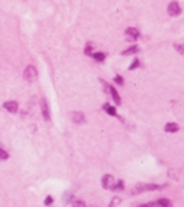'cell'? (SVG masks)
<instances>
[{
    "label": "cell",
    "instance_id": "cell-21",
    "mask_svg": "<svg viewBox=\"0 0 184 207\" xmlns=\"http://www.w3.org/2000/svg\"><path fill=\"white\" fill-rule=\"evenodd\" d=\"M114 80H116V83H117V84H120V86H122V84H124V80H122V77H121L120 75L116 76V77H114Z\"/></svg>",
    "mask_w": 184,
    "mask_h": 207
},
{
    "label": "cell",
    "instance_id": "cell-14",
    "mask_svg": "<svg viewBox=\"0 0 184 207\" xmlns=\"http://www.w3.org/2000/svg\"><path fill=\"white\" fill-rule=\"evenodd\" d=\"M174 48L180 55H184V43H174Z\"/></svg>",
    "mask_w": 184,
    "mask_h": 207
},
{
    "label": "cell",
    "instance_id": "cell-6",
    "mask_svg": "<svg viewBox=\"0 0 184 207\" xmlns=\"http://www.w3.org/2000/svg\"><path fill=\"white\" fill-rule=\"evenodd\" d=\"M40 105H41V113H43V118L46 119L47 121H50V119H51V116H50V109H48V105H47L46 98H43L41 102H40Z\"/></svg>",
    "mask_w": 184,
    "mask_h": 207
},
{
    "label": "cell",
    "instance_id": "cell-5",
    "mask_svg": "<svg viewBox=\"0 0 184 207\" xmlns=\"http://www.w3.org/2000/svg\"><path fill=\"white\" fill-rule=\"evenodd\" d=\"M102 185L105 189H111L114 185V177L113 175H110V174H106V175H103V178H102Z\"/></svg>",
    "mask_w": 184,
    "mask_h": 207
},
{
    "label": "cell",
    "instance_id": "cell-8",
    "mask_svg": "<svg viewBox=\"0 0 184 207\" xmlns=\"http://www.w3.org/2000/svg\"><path fill=\"white\" fill-rule=\"evenodd\" d=\"M71 120L74 123H78V124H82V123H85V116L81 112H73L71 113Z\"/></svg>",
    "mask_w": 184,
    "mask_h": 207
},
{
    "label": "cell",
    "instance_id": "cell-22",
    "mask_svg": "<svg viewBox=\"0 0 184 207\" xmlns=\"http://www.w3.org/2000/svg\"><path fill=\"white\" fill-rule=\"evenodd\" d=\"M52 202H54L52 197H51V196H47L46 200H44V204H46V206H50V204H52Z\"/></svg>",
    "mask_w": 184,
    "mask_h": 207
},
{
    "label": "cell",
    "instance_id": "cell-23",
    "mask_svg": "<svg viewBox=\"0 0 184 207\" xmlns=\"http://www.w3.org/2000/svg\"><path fill=\"white\" fill-rule=\"evenodd\" d=\"M154 206V203H144V204H140L139 207H152Z\"/></svg>",
    "mask_w": 184,
    "mask_h": 207
},
{
    "label": "cell",
    "instance_id": "cell-10",
    "mask_svg": "<svg viewBox=\"0 0 184 207\" xmlns=\"http://www.w3.org/2000/svg\"><path fill=\"white\" fill-rule=\"evenodd\" d=\"M155 204L158 207H172V203L169 202V199H165V197H162V199H158Z\"/></svg>",
    "mask_w": 184,
    "mask_h": 207
},
{
    "label": "cell",
    "instance_id": "cell-4",
    "mask_svg": "<svg viewBox=\"0 0 184 207\" xmlns=\"http://www.w3.org/2000/svg\"><path fill=\"white\" fill-rule=\"evenodd\" d=\"M168 13H169V15H172V17L180 15L181 8H180V6H179V3H177V1H172V3H169V6H168Z\"/></svg>",
    "mask_w": 184,
    "mask_h": 207
},
{
    "label": "cell",
    "instance_id": "cell-1",
    "mask_svg": "<svg viewBox=\"0 0 184 207\" xmlns=\"http://www.w3.org/2000/svg\"><path fill=\"white\" fill-rule=\"evenodd\" d=\"M165 185H157V184H139V185L133 186L132 189V195H139L143 192H149V191H159L162 189Z\"/></svg>",
    "mask_w": 184,
    "mask_h": 207
},
{
    "label": "cell",
    "instance_id": "cell-17",
    "mask_svg": "<svg viewBox=\"0 0 184 207\" xmlns=\"http://www.w3.org/2000/svg\"><path fill=\"white\" fill-rule=\"evenodd\" d=\"M6 159H8V153L4 149L0 148V160H6Z\"/></svg>",
    "mask_w": 184,
    "mask_h": 207
},
{
    "label": "cell",
    "instance_id": "cell-13",
    "mask_svg": "<svg viewBox=\"0 0 184 207\" xmlns=\"http://www.w3.org/2000/svg\"><path fill=\"white\" fill-rule=\"evenodd\" d=\"M92 57H93V60H96L98 62H103L105 61V58H106V55L103 53H95V54H91Z\"/></svg>",
    "mask_w": 184,
    "mask_h": 207
},
{
    "label": "cell",
    "instance_id": "cell-7",
    "mask_svg": "<svg viewBox=\"0 0 184 207\" xmlns=\"http://www.w3.org/2000/svg\"><path fill=\"white\" fill-rule=\"evenodd\" d=\"M4 109L8 112H11V113H15V112L18 111V104L15 102V101H8V102H4Z\"/></svg>",
    "mask_w": 184,
    "mask_h": 207
},
{
    "label": "cell",
    "instance_id": "cell-2",
    "mask_svg": "<svg viewBox=\"0 0 184 207\" xmlns=\"http://www.w3.org/2000/svg\"><path fill=\"white\" fill-rule=\"evenodd\" d=\"M139 36H140V33H139V31L136 28H128L125 31V39L128 42H136L139 39Z\"/></svg>",
    "mask_w": 184,
    "mask_h": 207
},
{
    "label": "cell",
    "instance_id": "cell-19",
    "mask_svg": "<svg viewBox=\"0 0 184 207\" xmlns=\"http://www.w3.org/2000/svg\"><path fill=\"white\" fill-rule=\"evenodd\" d=\"M73 207H85V203L82 200H76L74 203H73Z\"/></svg>",
    "mask_w": 184,
    "mask_h": 207
},
{
    "label": "cell",
    "instance_id": "cell-16",
    "mask_svg": "<svg viewBox=\"0 0 184 207\" xmlns=\"http://www.w3.org/2000/svg\"><path fill=\"white\" fill-rule=\"evenodd\" d=\"M122 188H124V182H122V181H118V182H117V185L114 184L111 189H113V191H122Z\"/></svg>",
    "mask_w": 184,
    "mask_h": 207
},
{
    "label": "cell",
    "instance_id": "cell-20",
    "mask_svg": "<svg viewBox=\"0 0 184 207\" xmlns=\"http://www.w3.org/2000/svg\"><path fill=\"white\" fill-rule=\"evenodd\" d=\"M85 54H87V55H91L92 54V44L91 43H88L87 47H85Z\"/></svg>",
    "mask_w": 184,
    "mask_h": 207
},
{
    "label": "cell",
    "instance_id": "cell-18",
    "mask_svg": "<svg viewBox=\"0 0 184 207\" xmlns=\"http://www.w3.org/2000/svg\"><path fill=\"white\" fill-rule=\"evenodd\" d=\"M139 64H140V62H139V60H135L131 64V66H129V71H133V69H136L139 66Z\"/></svg>",
    "mask_w": 184,
    "mask_h": 207
},
{
    "label": "cell",
    "instance_id": "cell-3",
    "mask_svg": "<svg viewBox=\"0 0 184 207\" xmlns=\"http://www.w3.org/2000/svg\"><path fill=\"white\" fill-rule=\"evenodd\" d=\"M24 77H25L28 82H33V80H36V77H37V72H36L35 66L29 65L28 68L25 69V72H24Z\"/></svg>",
    "mask_w": 184,
    "mask_h": 207
},
{
    "label": "cell",
    "instance_id": "cell-11",
    "mask_svg": "<svg viewBox=\"0 0 184 207\" xmlns=\"http://www.w3.org/2000/svg\"><path fill=\"white\" fill-rule=\"evenodd\" d=\"M177 130H179V124H176V123H168L165 126V131L166 133H176Z\"/></svg>",
    "mask_w": 184,
    "mask_h": 207
},
{
    "label": "cell",
    "instance_id": "cell-9",
    "mask_svg": "<svg viewBox=\"0 0 184 207\" xmlns=\"http://www.w3.org/2000/svg\"><path fill=\"white\" fill-rule=\"evenodd\" d=\"M109 91H110V94H111V97H113V100H114V102L117 104V105H121V98H120V95H118V93H117V90L114 89V87L109 86Z\"/></svg>",
    "mask_w": 184,
    "mask_h": 207
},
{
    "label": "cell",
    "instance_id": "cell-15",
    "mask_svg": "<svg viewBox=\"0 0 184 207\" xmlns=\"http://www.w3.org/2000/svg\"><path fill=\"white\" fill-rule=\"evenodd\" d=\"M105 109H106V112L109 115H111V116H116V115H117V112H116V109H114L113 106H110V105H107V104H105Z\"/></svg>",
    "mask_w": 184,
    "mask_h": 207
},
{
    "label": "cell",
    "instance_id": "cell-12",
    "mask_svg": "<svg viewBox=\"0 0 184 207\" xmlns=\"http://www.w3.org/2000/svg\"><path fill=\"white\" fill-rule=\"evenodd\" d=\"M139 51V47L138 46H131L129 48H127V50L122 51V55H131V54H136Z\"/></svg>",
    "mask_w": 184,
    "mask_h": 207
}]
</instances>
